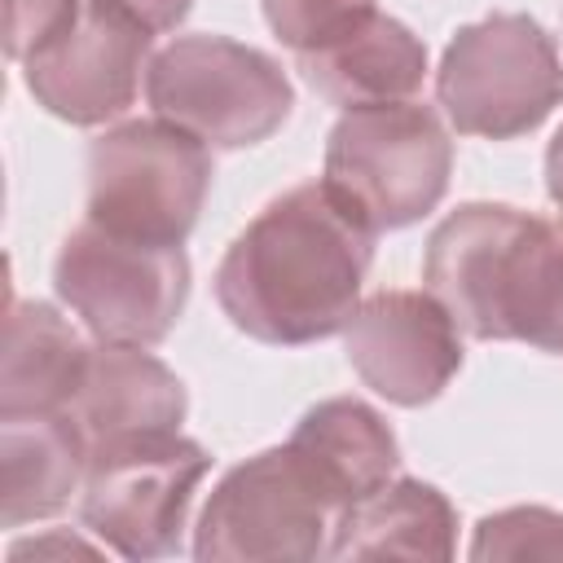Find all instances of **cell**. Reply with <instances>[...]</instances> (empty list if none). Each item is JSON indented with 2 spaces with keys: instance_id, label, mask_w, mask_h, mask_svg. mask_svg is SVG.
<instances>
[{
  "instance_id": "277c9868",
  "label": "cell",
  "mask_w": 563,
  "mask_h": 563,
  "mask_svg": "<svg viewBox=\"0 0 563 563\" xmlns=\"http://www.w3.org/2000/svg\"><path fill=\"white\" fill-rule=\"evenodd\" d=\"M145 101L211 150L268 141L295 110L290 75L264 48L229 35H176L150 57Z\"/></svg>"
},
{
  "instance_id": "9c48e42d",
  "label": "cell",
  "mask_w": 563,
  "mask_h": 563,
  "mask_svg": "<svg viewBox=\"0 0 563 563\" xmlns=\"http://www.w3.org/2000/svg\"><path fill=\"white\" fill-rule=\"evenodd\" d=\"M334 519L303 457L277 444L220 475L194 528V559H317L330 550Z\"/></svg>"
},
{
  "instance_id": "52a82bcc",
  "label": "cell",
  "mask_w": 563,
  "mask_h": 563,
  "mask_svg": "<svg viewBox=\"0 0 563 563\" xmlns=\"http://www.w3.org/2000/svg\"><path fill=\"white\" fill-rule=\"evenodd\" d=\"M53 290L97 343L154 347L189 303V255L84 220L53 260Z\"/></svg>"
},
{
  "instance_id": "ffe728a7",
  "label": "cell",
  "mask_w": 563,
  "mask_h": 563,
  "mask_svg": "<svg viewBox=\"0 0 563 563\" xmlns=\"http://www.w3.org/2000/svg\"><path fill=\"white\" fill-rule=\"evenodd\" d=\"M79 13V0H4V53L13 62H26L31 53L66 35Z\"/></svg>"
},
{
  "instance_id": "9a60e30c",
  "label": "cell",
  "mask_w": 563,
  "mask_h": 563,
  "mask_svg": "<svg viewBox=\"0 0 563 563\" xmlns=\"http://www.w3.org/2000/svg\"><path fill=\"white\" fill-rule=\"evenodd\" d=\"M286 444L303 457V466L325 488L334 510H347L352 501L369 497L400 466L396 431L387 427V418L374 405H365L356 396H330V400L312 405L295 422Z\"/></svg>"
},
{
  "instance_id": "603a6c76",
  "label": "cell",
  "mask_w": 563,
  "mask_h": 563,
  "mask_svg": "<svg viewBox=\"0 0 563 563\" xmlns=\"http://www.w3.org/2000/svg\"><path fill=\"white\" fill-rule=\"evenodd\" d=\"M545 189H550L554 207L563 211V128L554 132V141H550V150H545Z\"/></svg>"
},
{
  "instance_id": "5b68a950",
  "label": "cell",
  "mask_w": 563,
  "mask_h": 563,
  "mask_svg": "<svg viewBox=\"0 0 563 563\" xmlns=\"http://www.w3.org/2000/svg\"><path fill=\"white\" fill-rule=\"evenodd\" d=\"M435 101L462 136L515 141L563 106V57L528 13L466 22L435 70Z\"/></svg>"
},
{
  "instance_id": "ba28073f",
  "label": "cell",
  "mask_w": 563,
  "mask_h": 563,
  "mask_svg": "<svg viewBox=\"0 0 563 563\" xmlns=\"http://www.w3.org/2000/svg\"><path fill=\"white\" fill-rule=\"evenodd\" d=\"M211 471V453L180 431H150L92 449L79 488L84 528L119 559H167L194 506V488Z\"/></svg>"
},
{
  "instance_id": "8992f818",
  "label": "cell",
  "mask_w": 563,
  "mask_h": 563,
  "mask_svg": "<svg viewBox=\"0 0 563 563\" xmlns=\"http://www.w3.org/2000/svg\"><path fill=\"white\" fill-rule=\"evenodd\" d=\"M211 145L167 119H128L88 145V220L163 246H185L211 194Z\"/></svg>"
},
{
  "instance_id": "5bb4252c",
  "label": "cell",
  "mask_w": 563,
  "mask_h": 563,
  "mask_svg": "<svg viewBox=\"0 0 563 563\" xmlns=\"http://www.w3.org/2000/svg\"><path fill=\"white\" fill-rule=\"evenodd\" d=\"M295 57L308 88L343 110L409 101L427 79V44L400 18H387L378 9L339 40Z\"/></svg>"
},
{
  "instance_id": "7a4b0ae2",
  "label": "cell",
  "mask_w": 563,
  "mask_h": 563,
  "mask_svg": "<svg viewBox=\"0 0 563 563\" xmlns=\"http://www.w3.org/2000/svg\"><path fill=\"white\" fill-rule=\"evenodd\" d=\"M422 282L462 334L563 356V211L462 202L431 229Z\"/></svg>"
},
{
  "instance_id": "2e32d148",
  "label": "cell",
  "mask_w": 563,
  "mask_h": 563,
  "mask_svg": "<svg viewBox=\"0 0 563 563\" xmlns=\"http://www.w3.org/2000/svg\"><path fill=\"white\" fill-rule=\"evenodd\" d=\"M330 559H453L457 510L453 501L413 475L387 479L369 497L339 510L330 532Z\"/></svg>"
},
{
  "instance_id": "7402d4cb",
  "label": "cell",
  "mask_w": 563,
  "mask_h": 563,
  "mask_svg": "<svg viewBox=\"0 0 563 563\" xmlns=\"http://www.w3.org/2000/svg\"><path fill=\"white\" fill-rule=\"evenodd\" d=\"M48 550H57V554H66V550H75V554H97L92 545H84L79 537H57V541H18L13 550H9V559H26V554H48Z\"/></svg>"
},
{
  "instance_id": "30bf717a",
  "label": "cell",
  "mask_w": 563,
  "mask_h": 563,
  "mask_svg": "<svg viewBox=\"0 0 563 563\" xmlns=\"http://www.w3.org/2000/svg\"><path fill=\"white\" fill-rule=\"evenodd\" d=\"M352 369L400 409L431 405L462 369L457 321L431 290H378L343 325Z\"/></svg>"
},
{
  "instance_id": "4fadbf2b",
  "label": "cell",
  "mask_w": 563,
  "mask_h": 563,
  "mask_svg": "<svg viewBox=\"0 0 563 563\" xmlns=\"http://www.w3.org/2000/svg\"><path fill=\"white\" fill-rule=\"evenodd\" d=\"M92 444L70 409L0 418V523L22 528L70 506L84 488Z\"/></svg>"
},
{
  "instance_id": "3957f363",
  "label": "cell",
  "mask_w": 563,
  "mask_h": 563,
  "mask_svg": "<svg viewBox=\"0 0 563 563\" xmlns=\"http://www.w3.org/2000/svg\"><path fill=\"white\" fill-rule=\"evenodd\" d=\"M453 141L422 101H378L339 114L325 141V185L374 229H405L440 207Z\"/></svg>"
},
{
  "instance_id": "d6986e66",
  "label": "cell",
  "mask_w": 563,
  "mask_h": 563,
  "mask_svg": "<svg viewBox=\"0 0 563 563\" xmlns=\"http://www.w3.org/2000/svg\"><path fill=\"white\" fill-rule=\"evenodd\" d=\"M260 4L273 35L295 53L321 48L374 13V0H260Z\"/></svg>"
},
{
  "instance_id": "44dd1931",
  "label": "cell",
  "mask_w": 563,
  "mask_h": 563,
  "mask_svg": "<svg viewBox=\"0 0 563 563\" xmlns=\"http://www.w3.org/2000/svg\"><path fill=\"white\" fill-rule=\"evenodd\" d=\"M92 4H101V9H110L119 18H128V22H136L150 35L176 31L189 18V9H194V0H92Z\"/></svg>"
},
{
  "instance_id": "8fae6325",
  "label": "cell",
  "mask_w": 563,
  "mask_h": 563,
  "mask_svg": "<svg viewBox=\"0 0 563 563\" xmlns=\"http://www.w3.org/2000/svg\"><path fill=\"white\" fill-rule=\"evenodd\" d=\"M141 70H150V31L92 0L66 35L22 62L31 97L75 128H97L128 114Z\"/></svg>"
},
{
  "instance_id": "ac0fdd59",
  "label": "cell",
  "mask_w": 563,
  "mask_h": 563,
  "mask_svg": "<svg viewBox=\"0 0 563 563\" xmlns=\"http://www.w3.org/2000/svg\"><path fill=\"white\" fill-rule=\"evenodd\" d=\"M471 559H563V515L545 506H510L479 519Z\"/></svg>"
},
{
  "instance_id": "e0dca14e",
  "label": "cell",
  "mask_w": 563,
  "mask_h": 563,
  "mask_svg": "<svg viewBox=\"0 0 563 563\" xmlns=\"http://www.w3.org/2000/svg\"><path fill=\"white\" fill-rule=\"evenodd\" d=\"M92 347L79 330L40 299H13L4 317L0 361V418L70 409Z\"/></svg>"
},
{
  "instance_id": "7c38bea8",
  "label": "cell",
  "mask_w": 563,
  "mask_h": 563,
  "mask_svg": "<svg viewBox=\"0 0 563 563\" xmlns=\"http://www.w3.org/2000/svg\"><path fill=\"white\" fill-rule=\"evenodd\" d=\"M70 413L84 427L88 444L106 449L114 440L150 431H180L189 413V391L176 369H167L154 352L132 343H101L88 356Z\"/></svg>"
},
{
  "instance_id": "6da1fadb",
  "label": "cell",
  "mask_w": 563,
  "mask_h": 563,
  "mask_svg": "<svg viewBox=\"0 0 563 563\" xmlns=\"http://www.w3.org/2000/svg\"><path fill=\"white\" fill-rule=\"evenodd\" d=\"M369 264L374 229L325 180H303L229 242L216 303L242 334L303 347L352 321Z\"/></svg>"
}]
</instances>
